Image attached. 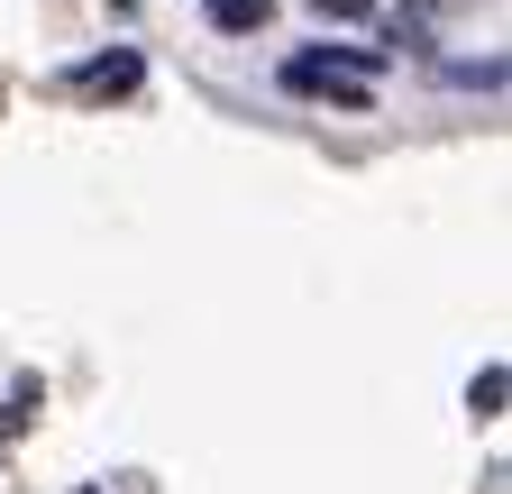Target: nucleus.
Returning a JSON list of instances; mask_svg holds the SVG:
<instances>
[{
  "mask_svg": "<svg viewBox=\"0 0 512 494\" xmlns=\"http://www.w3.org/2000/svg\"><path fill=\"white\" fill-rule=\"evenodd\" d=\"M284 92H302V101H339V110H366V101H375V83H357V74H339V65H320V55H293V65H284Z\"/></svg>",
  "mask_w": 512,
  "mask_h": 494,
  "instance_id": "f257e3e1",
  "label": "nucleus"
},
{
  "mask_svg": "<svg viewBox=\"0 0 512 494\" xmlns=\"http://www.w3.org/2000/svg\"><path fill=\"white\" fill-rule=\"evenodd\" d=\"M138 55H128V46H110V55H92V65H74V74H64V92H74V101H128V92H138Z\"/></svg>",
  "mask_w": 512,
  "mask_h": 494,
  "instance_id": "f03ea898",
  "label": "nucleus"
},
{
  "mask_svg": "<svg viewBox=\"0 0 512 494\" xmlns=\"http://www.w3.org/2000/svg\"><path fill=\"white\" fill-rule=\"evenodd\" d=\"M202 19H211L220 37H256V28L275 19V0H202Z\"/></svg>",
  "mask_w": 512,
  "mask_h": 494,
  "instance_id": "7ed1b4c3",
  "label": "nucleus"
},
{
  "mask_svg": "<svg viewBox=\"0 0 512 494\" xmlns=\"http://www.w3.org/2000/svg\"><path fill=\"white\" fill-rule=\"evenodd\" d=\"M503 394H512V376H503V366H485V376L467 385V412H476V421H494V412H503Z\"/></svg>",
  "mask_w": 512,
  "mask_h": 494,
  "instance_id": "20e7f679",
  "label": "nucleus"
},
{
  "mask_svg": "<svg viewBox=\"0 0 512 494\" xmlns=\"http://www.w3.org/2000/svg\"><path fill=\"white\" fill-rule=\"evenodd\" d=\"M311 10H320V19H366L375 0H311Z\"/></svg>",
  "mask_w": 512,
  "mask_h": 494,
  "instance_id": "39448f33",
  "label": "nucleus"
},
{
  "mask_svg": "<svg viewBox=\"0 0 512 494\" xmlns=\"http://www.w3.org/2000/svg\"><path fill=\"white\" fill-rule=\"evenodd\" d=\"M110 10H138V0H110Z\"/></svg>",
  "mask_w": 512,
  "mask_h": 494,
  "instance_id": "423d86ee",
  "label": "nucleus"
}]
</instances>
